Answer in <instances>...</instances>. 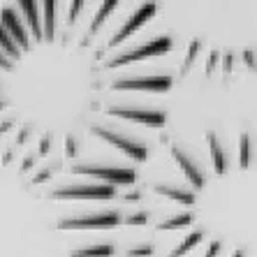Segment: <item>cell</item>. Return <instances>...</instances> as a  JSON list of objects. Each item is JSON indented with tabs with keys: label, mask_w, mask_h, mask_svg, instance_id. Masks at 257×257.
<instances>
[{
	"label": "cell",
	"mask_w": 257,
	"mask_h": 257,
	"mask_svg": "<svg viewBox=\"0 0 257 257\" xmlns=\"http://www.w3.org/2000/svg\"><path fill=\"white\" fill-rule=\"evenodd\" d=\"M90 132H93L95 137L104 139L107 144H111V146H116L118 151H123L127 158H132V160L144 162L146 158H149V146H146L139 137H135V135H130V132H125V130H120V127L93 125Z\"/></svg>",
	"instance_id": "6da1fadb"
},
{
	"label": "cell",
	"mask_w": 257,
	"mask_h": 257,
	"mask_svg": "<svg viewBox=\"0 0 257 257\" xmlns=\"http://www.w3.org/2000/svg\"><path fill=\"white\" fill-rule=\"evenodd\" d=\"M74 174L81 176H90L97 179L104 186H132L137 181V172L132 167H116V165H95V162H86V165H74L72 167Z\"/></svg>",
	"instance_id": "7a4b0ae2"
},
{
	"label": "cell",
	"mask_w": 257,
	"mask_h": 257,
	"mask_svg": "<svg viewBox=\"0 0 257 257\" xmlns=\"http://www.w3.org/2000/svg\"><path fill=\"white\" fill-rule=\"evenodd\" d=\"M116 197V188L104 183H70L51 190V199H74V202H107Z\"/></svg>",
	"instance_id": "3957f363"
},
{
	"label": "cell",
	"mask_w": 257,
	"mask_h": 257,
	"mask_svg": "<svg viewBox=\"0 0 257 257\" xmlns=\"http://www.w3.org/2000/svg\"><path fill=\"white\" fill-rule=\"evenodd\" d=\"M123 222V215L118 211H90V213H81V215H70V218H60L58 227L60 229H114Z\"/></svg>",
	"instance_id": "277c9868"
},
{
	"label": "cell",
	"mask_w": 257,
	"mask_h": 257,
	"mask_svg": "<svg viewBox=\"0 0 257 257\" xmlns=\"http://www.w3.org/2000/svg\"><path fill=\"white\" fill-rule=\"evenodd\" d=\"M172 37L162 35V37H156V40H151V42L142 44V47L137 49H130V51H125V54H118L114 56L111 60H107V65L104 67H120V65H127V63H137V60H149L153 58V56H162L167 54L169 49H172Z\"/></svg>",
	"instance_id": "5b68a950"
},
{
	"label": "cell",
	"mask_w": 257,
	"mask_h": 257,
	"mask_svg": "<svg viewBox=\"0 0 257 257\" xmlns=\"http://www.w3.org/2000/svg\"><path fill=\"white\" fill-rule=\"evenodd\" d=\"M107 114L114 116V118L132 120V123L149 127H162L165 120H167V114L162 109H149V107H118V104H111L107 109Z\"/></svg>",
	"instance_id": "8992f818"
},
{
	"label": "cell",
	"mask_w": 257,
	"mask_h": 257,
	"mask_svg": "<svg viewBox=\"0 0 257 257\" xmlns=\"http://www.w3.org/2000/svg\"><path fill=\"white\" fill-rule=\"evenodd\" d=\"M174 84L169 74H146V77H125L116 79L111 88L114 90H149V93H165Z\"/></svg>",
	"instance_id": "52a82bcc"
},
{
	"label": "cell",
	"mask_w": 257,
	"mask_h": 257,
	"mask_svg": "<svg viewBox=\"0 0 257 257\" xmlns=\"http://www.w3.org/2000/svg\"><path fill=\"white\" fill-rule=\"evenodd\" d=\"M172 156H174V160H176V165L181 167V172L186 174V179L192 183V188H195V190H202V188L206 186V176H204L202 162L192 156L183 144H174Z\"/></svg>",
	"instance_id": "ba28073f"
},
{
	"label": "cell",
	"mask_w": 257,
	"mask_h": 257,
	"mask_svg": "<svg viewBox=\"0 0 257 257\" xmlns=\"http://www.w3.org/2000/svg\"><path fill=\"white\" fill-rule=\"evenodd\" d=\"M158 10H160V7H158L156 3H146V5L137 7V10L132 12V17L127 19L125 24H123V26H120V28L114 33V37L109 40V47H118V44H123V42H125V40H127V37H130V35H135V33H137V30L142 28V26L146 24L149 19H153V17H156V14H158Z\"/></svg>",
	"instance_id": "9c48e42d"
},
{
	"label": "cell",
	"mask_w": 257,
	"mask_h": 257,
	"mask_svg": "<svg viewBox=\"0 0 257 257\" xmlns=\"http://www.w3.org/2000/svg\"><path fill=\"white\" fill-rule=\"evenodd\" d=\"M0 26H3V30L14 40V44L19 47L21 54L28 51L30 49V35H28V30H26L24 19L19 17V12L14 10V7H5V10L0 12Z\"/></svg>",
	"instance_id": "30bf717a"
},
{
	"label": "cell",
	"mask_w": 257,
	"mask_h": 257,
	"mask_svg": "<svg viewBox=\"0 0 257 257\" xmlns=\"http://www.w3.org/2000/svg\"><path fill=\"white\" fill-rule=\"evenodd\" d=\"M19 10L24 12V24L28 35L35 40V42H44L42 40V12H40V3H33V0H21L19 3Z\"/></svg>",
	"instance_id": "8fae6325"
},
{
	"label": "cell",
	"mask_w": 257,
	"mask_h": 257,
	"mask_svg": "<svg viewBox=\"0 0 257 257\" xmlns=\"http://www.w3.org/2000/svg\"><path fill=\"white\" fill-rule=\"evenodd\" d=\"M206 142H209V149H211V162H213L215 174H225L229 169V158L220 137L215 132H206Z\"/></svg>",
	"instance_id": "7c38bea8"
},
{
	"label": "cell",
	"mask_w": 257,
	"mask_h": 257,
	"mask_svg": "<svg viewBox=\"0 0 257 257\" xmlns=\"http://www.w3.org/2000/svg\"><path fill=\"white\" fill-rule=\"evenodd\" d=\"M158 195H165L167 199H174V202H181V204H195L197 195L195 190H188V188H179V186H172V183H158L156 186Z\"/></svg>",
	"instance_id": "4fadbf2b"
},
{
	"label": "cell",
	"mask_w": 257,
	"mask_h": 257,
	"mask_svg": "<svg viewBox=\"0 0 257 257\" xmlns=\"http://www.w3.org/2000/svg\"><path fill=\"white\" fill-rule=\"evenodd\" d=\"M56 3H51V0H47V3H42L40 5V12L44 14V26H42V40H47V42H54L56 40Z\"/></svg>",
	"instance_id": "5bb4252c"
},
{
	"label": "cell",
	"mask_w": 257,
	"mask_h": 257,
	"mask_svg": "<svg viewBox=\"0 0 257 257\" xmlns=\"http://www.w3.org/2000/svg\"><path fill=\"white\" fill-rule=\"evenodd\" d=\"M116 252V248L111 243H95L86 245V248H77L70 257H111Z\"/></svg>",
	"instance_id": "9a60e30c"
},
{
	"label": "cell",
	"mask_w": 257,
	"mask_h": 257,
	"mask_svg": "<svg viewBox=\"0 0 257 257\" xmlns=\"http://www.w3.org/2000/svg\"><path fill=\"white\" fill-rule=\"evenodd\" d=\"M0 54H5L7 58L12 60V63L21 60V51H19V47L14 44L12 37H10L5 30H3V26H0Z\"/></svg>",
	"instance_id": "2e32d148"
},
{
	"label": "cell",
	"mask_w": 257,
	"mask_h": 257,
	"mask_svg": "<svg viewBox=\"0 0 257 257\" xmlns=\"http://www.w3.org/2000/svg\"><path fill=\"white\" fill-rule=\"evenodd\" d=\"M116 7H118V3L116 0H109V3H102L100 5V10H97V14H95V19H93V24H90V35H95L97 30H100V26L104 24L109 19V14L114 12Z\"/></svg>",
	"instance_id": "e0dca14e"
},
{
	"label": "cell",
	"mask_w": 257,
	"mask_h": 257,
	"mask_svg": "<svg viewBox=\"0 0 257 257\" xmlns=\"http://www.w3.org/2000/svg\"><path fill=\"white\" fill-rule=\"evenodd\" d=\"M202 239H204V232H202V229H197V232L188 234L186 239L181 241V245H179V248H176V250H174V252H169V257H183V255H188V252H190L192 248H195V245H197Z\"/></svg>",
	"instance_id": "ac0fdd59"
},
{
	"label": "cell",
	"mask_w": 257,
	"mask_h": 257,
	"mask_svg": "<svg viewBox=\"0 0 257 257\" xmlns=\"http://www.w3.org/2000/svg\"><path fill=\"white\" fill-rule=\"evenodd\" d=\"M192 220H195V215H192V213H181V215L169 218V220H162L158 227H160V229H183V227H188Z\"/></svg>",
	"instance_id": "d6986e66"
},
{
	"label": "cell",
	"mask_w": 257,
	"mask_h": 257,
	"mask_svg": "<svg viewBox=\"0 0 257 257\" xmlns=\"http://www.w3.org/2000/svg\"><path fill=\"white\" fill-rule=\"evenodd\" d=\"M252 165V137L241 135V167L248 169Z\"/></svg>",
	"instance_id": "ffe728a7"
},
{
	"label": "cell",
	"mask_w": 257,
	"mask_h": 257,
	"mask_svg": "<svg viewBox=\"0 0 257 257\" xmlns=\"http://www.w3.org/2000/svg\"><path fill=\"white\" fill-rule=\"evenodd\" d=\"M197 51H199V40H195V42L190 44V49H188L186 63H183V74H186V72L190 70V65H192V60H195V56H197Z\"/></svg>",
	"instance_id": "44dd1931"
},
{
	"label": "cell",
	"mask_w": 257,
	"mask_h": 257,
	"mask_svg": "<svg viewBox=\"0 0 257 257\" xmlns=\"http://www.w3.org/2000/svg\"><path fill=\"white\" fill-rule=\"evenodd\" d=\"M151 252H153V245H135L130 252H127V257H151Z\"/></svg>",
	"instance_id": "7402d4cb"
},
{
	"label": "cell",
	"mask_w": 257,
	"mask_h": 257,
	"mask_svg": "<svg viewBox=\"0 0 257 257\" xmlns=\"http://www.w3.org/2000/svg\"><path fill=\"white\" fill-rule=\"evenodd\" d=\"M81 10H84V3H81V0H74V3L70 5V17H67V21H70V24H77Z\"/></svg>",
	"instance_id": "603a6c76"
},
{
	"label": "cell",
	"mask_w": 257,
	"mask_h": 257,
	"mask_svg": "<svg viewBox=\"0 0 257 257\" xmlns=\"http://www.w3.org/2000/svg\"><path fill=\"white\" fill-rule=\"evenodd\" d=\"M127 222H130V225H144V222H149V211H142V213H137V215H130Z\"/></svg>",
	"instance_id": "cb8c5ba5"
},
{
	"label": "cell",
	"mask_w": 257,
	"mask_h": 257,
	"mask_svg": "<svg viewBox=\"0 0 257 257\" xmlns=\"http://www.w3.org/2000/svg\"><path fill=\"white\" fill-rule=\"evenodd\" d=\"M220 248H222V243H220V241H213V243L209 245V250H206V255H204V257H218V252H220Z\"/></svg>",
	"instance_id": "d4e9b609"
},
{
	"label": "cell",
	"mask_w": 257,
	"mask_h": 257,
	"mask_svg": "<svg viewBox=\"0 0 257 257\" xmlns=\"http://www.w3.org/2000/svg\"><path fill=\"white\" fill-rule=\"evenodd\" d=\"M0 67H3V70H14V63L7 58L5 54H0Z\"/></svg>",
	"instance_id": "484cf974"
},
{
	"label": "cell",
	"mask_w": 257,
	"mask_h": 257,
	"mask_svg": "<svg viewBox=\"0 0 257 257\" xmlns=\"http://www.w3.org/2000/svg\"><path fill=\"white\" fill-rule=\"evenodd\" d=\"M218 58H220V56H218V51H213V54L209 56V65H206V72L215 70V65H218Z\"/></svg>",
	"instance_id": "4316f807"
},
{
	"label": "cell",
	"mask_w": 257,
	"mask_h": 257,
	"mask_svg": "<svg viewBox=\"0 0 257 257\" xmlns=\"http://www.w3.org/2000/svg\"><path fill=\"white\" fill-rule=\"evenodd\" d=\"M49 179V169H47V172H40V174H37V176H35V183H40V181H47Z\"/></svg>",
	"instance_id": "83f0119b"
},
{
	"label": "cell",
	"mask_w": 257,
	"mask_h": 257,
	"mask_svg": "<svg viewBox=\"0 0 257 257\" xmlns=\"http://www.w3.org/2000/svg\"><path fill=\"white\" fill-rule=\"evenodd\" d=\"M232 70V56H225V72Z\"/></svg>",
	"instance_id": "f1b7e54d"
},
{
	"label": "cell",
	"mask_w": 257,
	"mask_h": 257,
	"mask_svg": "<svg viewBox=\"0 0 257 257\" xmlns=\"http://www.w3.org/2000/svg\"><path fill=\"white\" fill-rule=\"evenodd\" d=\"M245 63H250V67H252V51H250V54L245 51Z\"/></svg>",
	"instance_id": "f546056e"
},
{
	"label": "cell",
	"mask_w": 257,
	"mask_h": 257,
	"mask_svg": "<svg viewBox=\"0 0 257 257\" xmlns=\"http://www.w3.org/2000/svg\"><path fill=\"white\" fill-rule=\"evenodd\" d=\"M139 197H142L139 192H130V195H127V199H139Z\"/></svg>",
	"instance_id": "4dcf8cb0"
},
{
	"label": "cell",
	"mask_w": 257,
	"mask_h": 257,
	"mask_svg": "<svg viewBox=\"0 0 257 257\" xmlns=\"http://www.w3.org/2000/svg\"><path fill=\"white\" fill-rule=\"evenodd\" d=\"M234 257H243V252H241V250H239V252H236V255H234Z\"/></svg>",
	"instance_id": "1f68e13d"
}]
</instances>
